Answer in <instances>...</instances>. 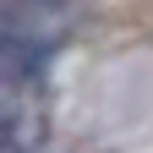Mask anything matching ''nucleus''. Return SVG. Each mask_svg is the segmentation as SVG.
<instances>
[{
  "label": "nucleus",
  "instance_id": "f257e3e1",
  "mask_svg": "<svg viewBox=\"0 0 153 153\" xmlns=\"http://www.w3.org/2000/svg\"><path fill=\"white\" fill-rule=\"evenodd\" d=\"M55 11H60V0H0V16H16V22H27V27H38Z\"/></svg>",
  "mask_w": 153,
  "mask_h": 153
},
{
  "label": "nucleus",
  "instance_id": "f03ea898",
  "mask_svg": "<svg viewBox=\"0 0 153 153\" xmlns=\"http://www.w3.org/2000/svg\"><path fill=\"white\" fill-rule=\"evenodd\" d=\"M0 137H6V109H0Z\"/></svg>",
  "mask_w": 153,
  "mask_h": 153
}]
</instances>
